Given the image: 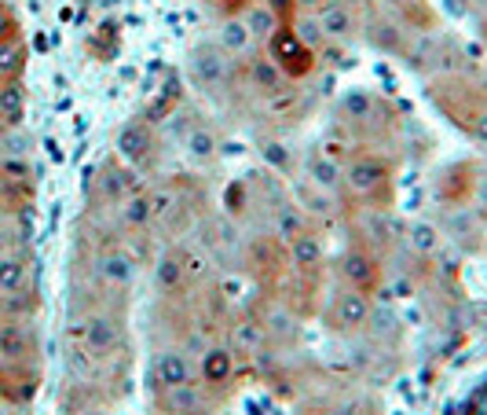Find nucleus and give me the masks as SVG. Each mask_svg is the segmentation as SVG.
<instances>
[{"instance_id": "obj_1", "label": "nucleus", "mask_w": 487, "mask_h": 415, "mask_svg": "<svg viewBox=\"0 0 487 415\" xmlns=\"http://www.w3.org/2000/svg\"><path fill=\"white\" fill-rule=\"evenodd\" d=\"M77 338H81V346H85L96 360H110L117 357L121 350L129 346V327H125V316H121V309H92L77 320Z\"/></svg>"}, {"instance_id": "obj_2", "label": "nucleus", "mask_w": 487, "mask_h": 415, "mask_svg": "<svg viewBox=\"0 0 487 415\" xmlns=\"http://www.w3.org/2000/svg\"><path fill=\"white\" fill-rule=\"evenodd\" d=\"M322 320H327L330 331H337V334H359V331H367L371 320H374V298L341 283V287L327 298Z\"/></svg>"}, {"instance_id": "obj_3", "label": "nucleus", "mask_w": 487, "mask_h": 415, "mask_svg": "<svg viewBox=\"0 0 487 415\" xmlns=\"http://www.w3.org/2000/svg\"><path fill=\"white\" fill-rule=\"evenodd\" d=\"M187 70H191L194 89L209 92V96H220V92H227L235 85V59L224 56L213 41H201L198 48H191Z\"/></svg>"}, {"instance_id": "obj_4", "label": "nucleus", "mask_w": 487, "mask_h": 415, "mask_svg": "<svg viewBox=\"0 0 487 415\" xmlns=\"http://www.w3.org/2000/svg\"><path fill=\"white\" fill-rule=\"evenodd\" d=\"M147 383L154 386V393H173L187 383H194V364L187 357V350L180 346H161L150 353V364H147Z\"/></svg>"}, {"instance_id": "obj_5", "label": "nucleus", "mask_w": 487, "mask_h": 415, "mask_svg": "<svg viewBox=\"0 0 487 415\" xmlns=\"http://www.w3.org/2000/svg\"><path fill=\"white\" fill-rule=\"evenodd\" d=\"M114 151L117 159L125 162L132 173L136 169H150V162L158 159V133L147 118H129L114 136Z\"/></svg>"}, {"instance_id": "obj_6", "label": "nucleus", "mask_w": 487, "mask_h": 415, "mask_svg": "<svg viewBox=\"0 0 487 415\" xmlns=\"http://www.w3.org/2000/svg\"><path fill=\"white\" fill-rule=\"evenodd\" d=\"M92 272L96 280L107 287V290H129L140 276V257L129 250V246H121V243H110L103 246L96 257H92Z\"/></svg>"}, {"instance_id": "obj_7", "label": "nucleus", "mask_w": 487, "mask_h": 415, "mask_svg": "<svg viewBox=\"0 0 487 415\" xmlns=\"http://www.w3.org/2000/svg\"><path fill=\"white\" fill-rule=\"evenodd\" d=\"M337 269H341V283L352 287V290H363V294H378L381 283H385V269H381V261L371 246H348L337 261Z\"/></svg>"}, {"instance_id": "obj_8", "label": "nucleus", "mask_w": 487, "mask_h": 415, "mask_svg": "<svg viewBox=\"0 0 487 415\" xmlns=\"http://www.w3.org/2000/svg\"><path fill=\"white\" fill-rule=\"evenodd\" d=\"M389 180H392V166L381 155H355L345 166V187L355 199H378L389 192Z\"/></svg>"}, {"instance_id": "obj_9", "label": "nucleus", "mask_w": 487, "mask_h": 415, "mask_svg": "<svg viewBox=\"0 0 487 415\" xmlns=\"http://www.w3.org/2000/svg\"><path fill=\"white\" fill-rule=\"evenodd\" d=\"M238 371V353L231 342H206L198 350V383L206 390H224L235 383Z\"/></svg>"}, {"instance_id": "obj_10", "label": "nucleus", "mask_w": 487, "mask_h": 415, "mask_svg": "<svg viewBox=\"0 0 487 415\" xmlns=\"http://www.w3.org/2000/svg\"><path fill=\"white\" fill-rule=\"evenodd\" d=\"M301 173H304V187L312 192H322V195H337L341 184H345V166L337 159H330L327 151H308L304 162H301Z\"/></svg>"}, {"instance_id": "obj_11", "label": "nucleus", "mask_w": 487, "mask_h": 415, "mask_svg": "<svg viewBox=\"0 0 487 415\" xmlns=\"http://www.w3.org/2000/svg\"><path fill=\"white\" fill-rule=\"evenodd\" d=\"M268 48H271V59L282 66V73H286V78L308 73V70H312V63H315V52H308V48L297 41L294 26H290V30L282 26V30L271 37V41H268Z\"/></svg>"}, {"instance_id": "obj_12", "label": "nucleus", "mask_w": 487, "mask_h": 415, "mask_svg": "<svg viewBox=\"0 0 487 415\" xmlns=\"http://www.w3.org/2000/svg\"><path fill=\"white\" fill-rule=\"evenodd\" d=\"M443 239L458 243L462 250H476L480 246V236H487L483 229V213L476 206H458V210H448V217H443L440 224Z\"/></svg>"}, {"instance_id": "obj_13", "label": "nucleus", "mask_w": 487, "mask_h": 415, "mask_svg": "<svg viewBox=\"0 0 487 415\" xmlns=\"http://www.w3.org/2000/svg\"><path fill=\"white\" fill-rule=\"evenodd\" d=\"M213 45H217L224 56H231L235 63H246L250 56H257V37L250 33L246 22H242V15H227V19L217 26Z\"/></svg>"}, {"instance_id": "obj_14", "label": "nucleus", "mask_w": 487, "mask_h": 415, "mask_svg": "<svg viewBox=\"0 0 487 415\" xmlns=\"http://www.w3.org/2000/svg\"><path fill=\"white\" fill-rule=\"evenodd\" d=\"M286 85H290L286 73H282V66H278L271 56H250V59H246V89H250L253 96H261L264 103H268L271 96H278Z\"/></svg>"}, {"instance_id": "obj_15", "label": "nucleus", "mask_w": 487, "mask_h": 415, "mask_svg": "<svg viewBox=\"0 0 487 415\" xmlns=\"http://www.w3.org/2000/svg\"><path fill=\"white\" fill-rule=\"evenodd\" d=\"M132 192H136V180H132V169H129V166L107 162V166L99 169V177H96V195H99L110 210L121 206Z\"/></svg>"}, {"instance_id": "obj_16", "label": "nucleus", "mask_w": 487, "mask_h": 415, "mask_svg": "<svg viewBox=\"0 0 487 415\" xmlns=\"http://www.w3.org/2000/svg\"><path fill=\"white\" fill-rule=\"evenodd\" d=\"M184 155H187V162H194V166L217 162V155H220V136H217V129L206 125V122H191L187 133H184Z\"/></svg>"}, {"instance_id": "obj_17", "label": "nucleus", "mask_w": 487, "mask_h": 415, "mask_svg": "<svg viewBox=\"0 0 487 415\" xmlns=\"http://www.w3.org/2000/svg\"><path fill=\"white\" fill-rule=\"evenodd\" d=\"M150 280H154V290H158V294H166V298H173V294L187 290V280H184V261H180V246H166V250L158 254Z\"/></svg>"}, {"instance_id": "obj_18", "label": "nucleus", "mask_w": 487, "mask_h": 415, "mask_svg": "<svg viewBox=\"0 0 487 415\" xmlns=\"http://www.w3.org/2000/svg\"><path fill=\"white\" fill-rule=\"evenodd\" d=\"M33 353V331L26 320H4L0 324V360L22 364Z\"/></svg>"}, {"instance_id": "obj_19", "label": "nucleus", "mask_w": 487, "mask_h": 415, "mask_svg": "<svg viewBox=\"0 0 487 415\" xmlns=\"http://www.w3.org/2000/svg\"><path fill=\"white\" fill-rule=\"evenodd\" d=\"M403 243H407V250L418 254V257H436L448 239H443L440 224L418 217V220H411V224H403Z\"/></svg>"}, {"instance_id": "obj_20", "label": "nucleus", "mask_w": 487, "mask_h": 415, "mask_svg": "<svg viewBox=\"0 0 487 415\" xmlns=\"http://www.w3.org/2000/svg\"><path fill=\"white\" fill-rule=\"evenodd\" d=\"M30 290V261L22 254H0V298L15 301Z\"/></svg>"}, {"instance_id": "obj_21", "label": "nucleus", "mask_w": 487, "mask_h": 415, "mask_svg": "<svg viewBox=\"0 0 487 415\" xmlns=\"http://www.w3.org/2000/svg\"><path fill=\"white\" fill-rule=\"evenodd\" d=\"M315 19H319L322 33H327V41H348V37L359 30L355 15H352V8L345 4V0H327V4L315 12Z\"/></svg>"}, {"instance_id": "obj_22", "label": "nucleus", "mask_w": 487, "mask_h": 415, "mask_svg": "<svg viewBox=\"0 0 487 415\" xmlns=\"http://www.w3.org/2000/svg\"><path fill=\"white\" fill-rule=\"evenodd\" d=\"M271 342L268 338V327L261 316H246L231 327V350L238 357H253V353H264V346Z\"/></svg>"}, {"instance_id": "obj_23", "label": "nucleus", "mask_w": 487, "mask_h": 415, "mask_svg": "<svg viewBox=\"0 0 487 415\" xmlns=\"http://www.w3.org/2000/svg\"><path fill=\"white\" fill-rule=\"evenodd\" d=\"M242 22L250 26V33L257 37V45H268L271 37L282 30V12H275L271 4H264V0H250V4L242 8Z\"/></svg>"}, {"instance_id": "obj_24", "label": "nucleus", "mask_w": 487, "mask_h": 415, "mask_svg": "<svg viewBox=\"0 0 487 415\" xmlns=\"http://www.w3.org/2000/svg\"><path fill=\"white\" fill-rule=\"evenodd\" d=\"M117 224L125 232H147L154 229V217H150V192H132L121 206H114Z\"/></svg>"}, {"instance_id": "obj_25", "label": "nucleus", "mask_w": 487, "mask_h": 415, "mask_svg": "<svg viewBox=\"0 0 487 415\" xmlns=\"http://www.w3.org/2000/svg\"><path fill=\"white\" fill-rule=\"evenodd\" d=\"M322 261H327V250H322V239H319L312 229L301 232V236L290 243V265H294L297 272H319Z\"/></svg>"}, {"instance_id": "obj_26", "label": "nucleus", "mask_w": 487, "mask_h": 415, "mask_svg": "<svg viewBox=\"0 0 487 415\" xmlns=\"http://www.w3.org/2000/svg\"><path fill=\"white\" fill-rule=\"evenodd\" d=\"M180 261H184V280L187 287H206L213 280V257L206 246H191V243H180Z\"/></svg>"}, {"instance_id": "obj_27", "label": "nucleus", "mask_w": 487, "mask_h": 415, "mask_svg": "<svg viewBox=\"0 0 487 415\" xmlns=\"http://www.w3.org/2000/svg\"><path fill=\"white\" fill-rule=\"evenodd\" d=\"M271 229H275V239L282 243H294L301 232H308V213L297 206V203H275V220H271Z\"/></svg>"}, {"instance_id": "obj_28", "label": "nucleus", "mask_w": 487, "mask_h": 415, "mask_svg": "<svg viewBox=\"0 0 487 415\" xmlns=\"http://www.w3.org/2000/svg\"><path fill=\"white\" fill-rule=\"evenodd\" d=\"M22 115H26V89H22V82L19 78L0 82V122H4L8 129H19Z\"/></svg>"}, {"instance_id": "obj_29", "label": "nucleus", "mask_w": 487, "mask_h": 415, "mask_svg": "<svg viewBox=\"0 0 487 415\" xmlns=\"http://www.w3.org/2000/svg\"><path fill=\"white\" fill-rule=\"evenodd\" d=\"M147 192H150V217H154V224H166L180 210V195H176L173 184H158V187H147Z\"/></svg>"}, {"instance_id": "obj_30", "label": "nucleus", "mask_w": 487, "mask_h": 415, "mask_svg": "<svg viewBox=\"0 0 487 415\" xmlns=\"http://www.w3.org/2000/svg\"><path fill=\"white\" fill-rule=\"evenodd\" d=\"M26 66V45L19 37H8V41H0V82H12L19 78Z\"/></svg>"}, {"instance_id": "obj_31", "label": "nucleus", "mask_w": 487, "mask_h": 415, "mask_svg": "<svg viewBox=\"0 0 487 415\" xmlns=\"http://www.w3.org/2000/svg\"><path fill=\"white\" fill-rule=\"evenodd\" d=\"M294 33H297V41L308 48V52H322V45H327V33H322V26H319V19L315 15H301L297 22H294Z\"/></svg>"}, {"instance_id": "obj_32", "label": "nucleus", "mask_w": 487, "mask_h": 415, "mask_svg": "<svg viewBox=\"0 0 487 415\" xmlns=\"http://www.w3.org/2000/svg\"><path fill=\"white\" fill-rule=\"evenodd\" d=\"M297 99H301V92H297L294 85H286L278 96H271V99H268V110H271V115H290V110L297 107Z\"/></svg>"}, {"instance_id": "obj_33", "label": "nucleus", "mask_w": 487, "mask_h": 415, "mask_svg": "<svg viewBox=\"0 0 487 415\" xmlns=\"http://www.w3.org/2000/svg\"><path fill=\"white\" fill-rule=\"evenodd\" d=\"M381 290H389L392 298H411V294H414L418 287H414V280H411V276H392V280L385 276V283H381Z\"/></svg>"}, {"instance_id": "obj_34", "label": "nucleus", "mask_w": 487, "mask_h": 415, "mask_svg": "<svg viewBox=\"0 0 487 415\" xmlns=\"http://www.w3.org/2000/svg\"><path fill=\"white\" fill-rule=\"evenodd\" d=\"M261 151H264V159H268V162H271L275 169H290V166H294V159H290V151H286V147H282V143H264Z\"/></svg>"}, {"instance_id": "obj_35", "label": "nucleus", "mask_w": 487, "mask_h": 415, "mask_svg": "<svg viewBox=\"0 0 487 415\" xmlns=\"http://www.w3.org/2000/svg\"><path fill=\"white\" fill-rule=\"evenodd\" d=\"M466 122V129L480 140V143H487V107H480V110H473L469 118H462Z\"/></svg>"}, {"instance_id": "obj_36", "label": "nucleus", "mask_w": 487, "mask_h": 415, "mask_svg": "<svg viewBox=\"0 0 487 415\" xmlns=\"http://www.w3.org/2000/svg\"><path fill=\"white\" fill-rule=\"evenodd\" d=\"M473 203L480 213H487V169H476L473 177Z\"/></svg>"}, {"instance_id": "obj_37", "label": "nucleus", "mask_w": 487, "mask_h": 415, "mask_svg": "<svg viewBox=\"0 0 487 415\" xmlns=\"http://www.w3.org/2000/svg\"><path fill=\"white\" fill-rule=\"evenodd\" d=\"M8 37H15V15L12 8L0 4V41H8Z\"/></svg>"}, {"instance_id": "obj_38", "label": "nucleus", "mask_w": 487, "mask_h": 415, "mask_svg": "<svg viewBox=\"0 0 487 415\" xmlns=\"http://www.w3.org/2000/svg\"><path fill=\"white\" fill-rule=\"evenodd\" d=\"M322 4H327V0H294V8H301V12H315Z\"/></svg>"}, {"instance_id": "obj_39", "label": "nucleus", "mask_w": 487, "mask_h": 415, "mask_svg": "<svg viewBox=\"0 0 487 415\" xmlns=\"http://www.w3.org/2000/svg\"><path fill=\"white\" fill-rule=\"evenodd\" d=\"M264 4H271L275 12H286V8H294V0H264Z\"/></svg>"}, {"instance_id": "obj_40", "label": "nucleus", "mask_w": 487, "mask_h": 415, "mask_svg": "<svg viewBox=\"0 0 487 415\" xmlns=\"http://www.w3.org/2000/svg\"><path fill=\"white\" fill-rule=\"evenodd\" d=\"M389 4H418V0H389Z\"/></svg>"}]
</instances>
